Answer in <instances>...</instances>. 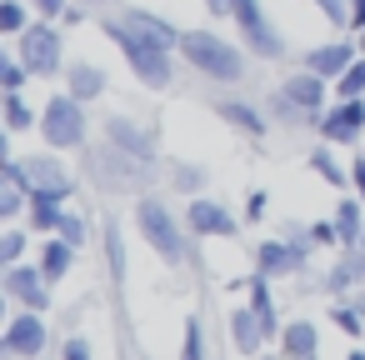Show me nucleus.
<instances>
[{"label": "nucleus", "mask_w": 365, "mask_h": 360, "mask_svg": "<svg viewBox=\"0 0 365 360\" xmlns=\"http://www.w3.org/2000/svg\"><path fill=\"white\" fill-rule=\"evenodd\" d=\"M220 115H225L230 125H240L245 135H260V130H265V125H260V115H255L250 106H235V101H225V106H220Z\"/></svg>", "instance_id": "obj_24"}, {"label": "nucleus", "mask_w": 365, "mask_h": 360, "mask_svg": "<svg viewBox=\"0 0 365 360\" xmlns=\"http://www.w3.org/2000/svg\"><path fill=\"white\" fill-rule=\"evenodd\" d=\"M125 26H130V31H140L145 41H155L160 51H170V46H180V41H185V36H175V31H170L165 21H155V16H130Z\"/></svg>", "instance_id": "obj_18"}, {"label": "nucleus", "mask_w": 365, "mask_h": 360, "mask_svg": "<svg viewBox=\"0 0 365 360\" xmlns=\"http://www.w3.org/2000/svg\"><path fill=\"white\" fill-rule=\"evenodd\" d=\"M106 245H110V275L120 280V275H125V245H120V225H115V220L106 225Z\"/></svg>", "instance_id": "obj_26"}, {"label": "nucleus", "mask_w": 365, "mask_h": 360, "mask_svg": "<svg viewBox=\"0 0 365 360\" xmlns=\"http://www.w3.org/2000/svg\"><path fill=\"white\" fill-rule=\"evenodd\" d=\"M335 91H340L345 101H355V96L365 91V61H350V71L340 76V86H335Z\"/></svg>", "instance_id": "obj_27"}, {"label": "nucleus", "mask_w": 365, "mask_h": 360, "mask_svg": "<svg viewBox=\"0 0 365 360\" xmlns=\"http://www.w3.org/2000/svg\"><path fill=\"white\" fill-rule=\"evenodd\" d=\"M135 215H140V230H145V240L155 245V255L175 265V260L185 255V245H180V230H175L170 210H165L160 200H140V205H135Z\"/></svg>", "instance_id": "obj_4"}, {"label": "nucleus", "mask_w": 365, "mask_h": 360, "mask_svg": "<svg viewBox=\"0 0 365 360\" xmlns=\"http://www.w3.org/2000/svg\"><path fill=\"white\" fill-rule=\"evenodd\" d=\"M360 51H365V36H360Z\"/></svg>", "instance_id": "obj_47"}, {"label": "nucleus", "mask_w": 365, "mask_h": 360, "mask_svg": "<svg viewBox=\"0 0 365 360\" xmlns=\"http://www.w3.org/2000/svg\"><path fill=\"white\" fill-rule=\"evenodd\" d=\"M310 165H315V170H320V180H330V185H340V180H345V175H340V165H335L325 150H315V155H310Z\"/></svg>", "instance_id": "obj_31"}, {"label": "nucleus", "mask_w": 365, "mask_h": 360, "mask_svg": "<svg viewBox=\"0 0 365 360\" xmlns=\"http://www.w3.org/2000/svg\"><path fill=\"white\" fill-rule=\"evenodd\" d=\"M205 350V335H200V320H190L185 325V355H200Z\"/></svg>", "instance_id": "obj_37"}, {"label": "nucleus", "mask_w": 365, "mask_h": 360, "mask_svg": "<svg viewBox=\"0 0 365 360\" xmlns=\"http://www.w3.org/2000/svg\"><path fill=\"white\" fill-rule=\"evenodd\" d=\"M110 140H115V145H120V150H135V155H140V160H145V155H150V140H145V135H140V130H135V125H130V120H120V115H115V120H110Z\"/></svg>", "instance_id": "obj_22"}, {"label": "nucleus", "mask_w": 365, "mask_h": 360, "mask_svg": "<svg viewBox=\"0 0 365 360\" xmlns=\"http://www.w3.org/2000/svg\"><path fill=\"white\" fill-rule=\"evenodd\" d=\"M6 125H11V130H26V125H31V110H26V101H21L16 91H6Z\"/></svg>", "instance_id": "obj_28"}, {"label": "nucleus", "mask_w": 365, "mask_h": 360, "mask_svg": "<svg viewBox=\"0 0 365 360\" xmlns=\"http://www.w3.org/2000/svg\"><path fill=\"white\" fill-rule=\"evenodd\" d=\"M41 275H46V270L11 265V270H6V285H11V295H16L21 305H31V310H46V285H41Z\"/></svg>", "instance_id": "obj_10"}, {"label": "nucleus", "mask_w": 365, "mask_h": 360, "mask_svg": "<svg viewBox=\"0 0 365 360\" xmlns=\"http://www.w3.org/2000/svg\"><path fill=\"white\" fill-rule=\"evenodd\" d=\"M360 270H365V250H360V260H345V265H340V270L330 275V285H350V280H355Z\"/></svg>", "instance_id": "obj_34"}, {"label": "nucleus", "mask_w": 365, "mask_h": 360, "mask_svg": "<svg viewBox=\"0 0 365 360\" xmlns=\"http://www.w3.org/2000/svg\"><path fill=\"white\" fill-rule=\"evenodd\" d=\"M310 235H315V240H320V245H330V240H335V235H340V225H325V220H320V225H315V230H310Z\"/></svg>", "instance_id": "obj_40"}, {"label": "nucleus", "mask_w": 365, "mask_h": 360, "mask_svg": "<svg viewBox=\"0 0 365 360\" xmlns=\"http://www.w3.org/2000/svg\"><path fill=\"white\" fill-rule=\"evenodd\" d=\"M61 200H66V190H31V225L36 230H56L61 225Z\"/></svg>", "instance_id": "obj_13"}, {"label": "nucleus", "mask_w": 365, "mask_h": 360, "mask_svg": "<svg viewBox=\"0 0 365 360\" xmlns=\"http://www.w3.org/2000/svg\"><path fill=\"white\" fill-rule=\"evenodd\" d=\"M350 180L360 185V195H365V160H355V170H350Z\"/></svg>", "instance_id": "obj_43"}, {"label": "nucleus", "mask_w": 365, "mask_h": 360, "mask_svg": "<svg viewBox=\"0 0 365 360\" xmlns=\"http://www.w3.org/2000/svg\"><path fill=\"white\" fill-rule=\"evenodd\" d=\"M230 340H235V350H245V355H250V350L265 340L260 315H255V310H250V315H245V310H235V315H230Z\"/></svg>", "instance_id": "obj_15"}, {"label": "nucleus", "mask_w": 365, "mask_h": 360, "mask_svg": "<svg viewBox=\"0 0 365 360\" xmlns=\"http://www.w3.org/2000/svg\"><path fill=\"white\" fill-rule=\"evenodd\" d=\"M180 51H185V61L195 66V71H205V76H220V81H235L240 76V56L220 41V36H185L180 41Z\"/></svg>", "instance_id": "obj_2"}, {"label": "nucleus", "mask_w": 365, "mask_h": 360, "mask_svg": "<svg viewBox=\"0 0 365 360\" xmlns=\"http://www.w3.org/2000/svg\"><path fill=\"white\" fill-rule=\"evenodd\" d=\"M280 350H285V355H315V350H320V335H315V325H310V320H295V325H285V340H280Z\"/></svg>", "instance_id": "obj_17"}, {"label": "nucleus", "mask_w": 365, "mask_h": 360, "mask_svg": "<svg viewBox=\"0 0 365 360\" xmlns=\"http://www.w3.org/2000/svg\"><path fill=\"white\" fill-rule=\"evenodd\" d=\"M230 11H235V21L245 31V46H255V56H280L285 51L280 36L270 31V21L260 16V0H230Z\"/></svg>", "instance_id": "obj_5"}, {"label": "nucleus", "mask_w": 365, "mask_h": 360, "mask_svg": "<svg viewBox=\"0 0 365 360\" xmlns=\"http://www.w3.org/2000/svg\"><path fill=\"white\" fill-rule=\"evenodd\" d=\"M250 310L260 315V330L275 335V305H270V285H265V270L250 275Z\"/></svg>", "instance_id": "obj_19"}, {"label": "nucleus", "mask_w": 365, "mask_h": 360, "mask_svg": "<svg viewBox=\"0 0 365 360\" xmlns=\"http://www.w3.org/2000/svg\"><path fill=\"white\" fill-rule=\"evenodd\" d=\"M260 215H265V195L255 190V195H250V205H245V220H260Z\"/></svg>", "instance_id": "obj_39"}, {"label": "nucleus", "mask_w": 365, "mask_h": 360, "mask_svg": "<svg viewBox=\"0 0 365 360\" xmlns=\"http://www.w3.org/2000/svg\"><path fill=\"white\" fill-rule=\"evenodd\" d=\"M61 355H66V360H86V355H91V345L76 335V340H66V350H61Z\"/></svg>", "instance_id": "obj_38"}, {"label": "nucleus", "mask_w": 365, "mask_h": 360, "mask_svg": "<svg viewBox=\"0 0 365 360\" xmlns=\"http://www.w3.org/2000/svg\"><path fill=\"white\" fill-rule=\"evenodd\" d=\"M46 345V325H41V315H21L11 330H6V350L11 355H36Z\"/></svg>", "instance_id": "obj_11"}, {"label": "nucleus", "mask_w": 365, "mask_h": 360, "mask_svg": "<svg viewBox=\"0 0 365 360\" xmlns=\"http://www.w3.org/2000/svg\"><path fill=\"white\" fill-rule=\"evenodd\" d=\"M21 175H26L31 190H66V195H71V180H66V170H61L51 155H31V160H21Z\"/></svg>", "instance_id": "obj_8"}, {"label": "nucleus", "mask_w": 365, "mask_h": 360, "mask_svg": "<svg viewBox=\"0 0 365 360\" xmlns=\"http://www.w3.org/2000/svg\"><path fill=\"white\" fill-rule=\"evenodd\" d=\"M71 255H76V245L61 235V240H51L46 245V255H41V270H46V280H61L66 270H71Z\"/></svg>", "instance_id": "obj_20"}, {"label": "nucleus", "mask_w": 365, "mask_h": 360, "mask_svg": "<svg viewBox=\"0 0 365 360\" xmlns=\"http://www.w3.org/2000/svg\"><path fill=\"white\" fill-rule=\"evenodd\" d=\"M36 11H41V16H61V11H66V0H36Z\"/></svg>", "instance_id": "obj_41"}, {"label": "nucleus", "mask_w": 365, "mask_h": 360, "mask_svg": "<svg viewBox=\"0 0 365 360\" xmlns=\"http://www.w3.org/2000/svg\"><path fill=\"white\" fill-rule=\"evenodd\" d=\"M26 190V175H21V165H6V190H0V215H16L21 210V195Z\"/></svg>", "instance_id": "obj_23"}, {"label": "nucleus", "mask_w": 365, "mask_h": 360, "mask_svg": "<svg viewBox=\"0 0 365 360\" xmlns=\"http://www.w3.org/2000/svg\"><path fill=\"white\" fill-rule=\"evenodd\" d=\"M106 91V76L96 71V66H76L71 71V96L76 101H91V96H101Z\"/></svg>", "instance_id": "obj_21"}, {"label": "nucleus", "mask_w": 365, "mask_h": 360, "mask_svg": "<svg viewBox=\"0 0 365 360\" xmlns=\"http://www.w3.org/2000/svg\"><path fill=\"white\" fill-rule=\"evenodd\" d=\"M335 225H340V240H345V245L360 240V210H355V205H340V220H335Z\"/></svg>", "instance_id": "obj_29"}, {"label": "nucleus", "mask_w": 365, "mask_h": 360, "mask_svg": "<svg viewBox=\"0 0 365 360\" xmlns=\"http://www.w3.org/2000/svg\"><path fill=\"white\" fill-rule=\"evenodd\" d=\"M360 125H365V101L355 96V101L335 106V110L320 120V135H325V140H360Z\"/></svg>", "instance_id": "obj_7"}, {"label": "nucleus", "mask_w": 365, "mask_h": 360, "mask_svg": "<svg viewBox=\"0 0 365 360\" xmlns=\"http://www.w3.org/2000/svg\"><path fill=\"white\" fill-rule=\"evenodd\" d=\"M190 230L200 235H235V215L215 200H190Z\"/></svg>", "instance_id": "obj_9"}, {"label": "nucleus", "mask_w": 365, "mask_h": 360, "mask_svg": "<svg viewBox=\"0 0 365 360\" xmlns=\"http://www.w3.org/2000/svg\"><path fill=\"white\" fill-rule=\"evenodd\" d=\"M300 260H305V250H300V245H280V240H265V245H260V270H265V275L295 270Z\"/></svg>", "instance_id": "obj_14"}, {"label": "nucleus", "mask_w": 365, "mask_h": 360, "mask_svg": "<svg viewBox=\"0 0 365 360\" xmlns=\"http://www.w3.org/2000/svg\"><path fill=\"white\" fill-rule=\"evenodd\" d=\"M350 61H355V46H325V51L310 56V71H320V76H345Z\"/></svg>", "instance_id": "obj_16"}, {"label": "nucleus", "mask_w": 365, "mask_h": 360, "mask_svg": "<svg viewBox=\"0 0 365 360\" xmlns=\"http://www.w3.org/2000/svg\"><path fill=\"white\" fill-rule=\"evenodd\" d=\"M56 230H61L71 245H86V220H81V215H61V225H56Z\"/></svg>", "instance_id": "obj_32"}, {"label": "nucleus", "mask_w": 365, "mask_h": 360, "mask_svg": "<svg viewBox=\"0 0 365 360\" xmlns=\"http://www.w3.org/2000/svg\"><path fill=\"white\" fill-rule=\"evenodd\" d=\"M360 320H365L360 310H335V325H340L345 335H360Z\"/></svg>", "instance_id": "obj_36"}, {"label": "nucleus", "mask_w": 365, "mask_h": 360, "mask_svg": "<svg viewBox=\"0 0 365 360\" xmlns=\"http://www.w3.org/2000/svg\"><path fill=\"white\" fill-rule=\"evenodd\" d=\"M355 310H360V315H365V290H360V295H355Z\"/></svg>", "instance_id": "obj_45"}, {"label": "nucleus", "mask_w": 365, "mask_h": 360, "mask_svg": "<svg viewBox=\"0 0 365 360\" xmlns=\"http://www.w3.org/2000/svg\"><path fill=\"white\" fill-rule=\"evenodd\" d=\"M315 6L325 11V21H335V26H350V0H315Z\"/></svg>", "instance_id": "obj_33"}, {"label": "nucleus", "mask_w": 365, "mask_h": 360, "mask_svg": "<svg viewBox=\"0 0 365 360\" xmlns=\"http://www.w3.org/2000/svg\"><path fill=\"white\" fill-rule=\"evenodd\" d=\"M21 61H26L36 76H51V71L61 66V41H56V31H46V26L21 31Z\"/></svg>", "instance_id": "obj_6"}, {"label": "nucleus", "mask_w": 365, "mask_h": 360, "mask_svg": "<svg viewBox=\"0 0 365 360\" xmlns=\"http://www.w3.org/2000/svg\"><path fill=\"white\" fill-rule=\"evenodd\" d=\"M21 250H26V240H21V235H6V240H0V260H6V265H16V260H21Z\"/></svg>", "instance_id": "obj_35"}, {"label": "nucleus", "mask_w": 365, "mask_h": 360, "mask_svg": "<svg viewBox=\"0 0 365 360\" xmlns=\"http://www.w3.org/2000/svg\"><path fill=\"white\" fill-rule=\"evenodd\" d=\"M360 250H365V230H360Z\"/></svg>", "instance_id": "obj_46"}, {"label": "nucleus", "mask_w": 365, "mask_h": 360, "mask_svg": "<svg viewBox=\"0 0 365 360\" xmlns=\"http://www.w3.org/2000/svg\"><path fill=\"white\" fill-rule=\"evenodd\" d=\"M205 6H210V11L220 16V11H230V0H205Z\"/></svg>", "instance_id": "obj_44"}, {"label": "nucleus", "mask_w": 365, "mask_h": 360, "mask_svg": "<svg viewBox=\"0 0 365 360\" xmlns=\"http://www.w3.org/2000/svg\"><path fill=\"white\" fill-rule=\"evenodd\" d=\"M110 41H120L125 61L135 66V76H140L145 86H170V61H165V51H160L155 41H145V36L130 31V26H110Z\"/></svg>", "instance_id": "obj_1"}, {"label": "nucleus", "mask_w": 365, "mask_h": 360, "mask_svg": "<svg viewBox=\"0 0 365 360\" xmlns=\"http://www.w3.org/2000/svg\"><path fill=\"white\" fill-rule=\"evenodd\" d=\"M350 26H365V0H350Z\"/></svg>", "instance_id": "obj_42"}, {"label": "nucleus", "mask_w": 365, "mask_h": 360, "mask_svg": "<svg viewBox=\"0 0 365 360\" xmlns=\"http://www.w3.org/2000/svg\"><path fill=\"white\" fill-rule=\"evenodd\" d=\"M41 135L51 140V145H81L86 140V115H81V101L76 96H56L51 106H46V115H41Z\"/></svg>", "instance_id": "obj_3"}, {"label": "nucleus", "mask_w": 365, "mask_h": 360, "mask_svg": "<svg viewBox=\"0 0 365 360\" xmlns=\"http://www.w3.org/2000/svg\"><path fill=\"white\" fill-rule=\"evenodd\" d=\"M0 31H6V36L26 31V6H21V0H0Z\"/></svg>", "instance_id": "obj_25"}, {"label": "nucleus", "mask_w": 365, "mask_h": 360, "mask_svg": "<svg viewBox=\"0 0 365 360\" xmlns=\"http://www.w3.org/2000/svg\"><path fill=\"white\" fill-rule=\"evenodd\" d=\"M26 61H6V66H0V86H6V91H21V81H26Z\"/></svg>", "instance_id": "obj_30"}, {"label": "nucleus", "mask_w": 365, "mask_h": 360, "mask_svg": "<svg viewBox=\"0 0 365 360\" xmlns=\"http://www.w3.org/2000/svg\"><path fill=\"white\" fill-rule=\"evenodd\" d=\"M285 101L300 106V110H320V101H325V76H320V71H305V76L285 81Z\"/></svg>", "instance_id": "obj_12"}]
</instances>
